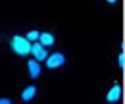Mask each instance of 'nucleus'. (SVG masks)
Instances as JSON below:
<instances>
[{
  "instance_id": "obj_1",
  "label": "nucleus",
  "mask_w": 125,
  "mask_h": 104,
  "mask_svg": "<svg viewBox=\"0 0 125 104\" xmlns=\"http://www.w3.org/2000/svg\"><path fill=\"white\" fill-rule=\"evenodd\" d=\"M12 50L19 54V56H27L29 52H31V43L25 39V37H19L16 35L14 39H12Z\"/></svg>"
},
{
  "instance_id": "obj_2",
  "label": "nucleus",
  "mask_w": 125,
  "mask_h": 104,
  "mask_svg": "<svg viewBox=\"0 0 125 104\" xmlns=\"http://www.w3.org/2000/svg\"><path fill=\"white\" fill-rule=\"evenodd\" d=\"M29 54H33L37 62H42V60H46V56H48L44 46L41 45V43H31V52H29Z\"/></svg>"
},
{
  "instance_id": "obj_3",
  "label": "nucleus",
  "mask_w": 125,
  "mask_h": 104,
  "mask_svg": "<svg viewBox=\"0 0 125 104\" xmlns=\"http://www.w3.org/2000/svg\"><path fill=\"white\" fill-rule=\"evenodd\" d=\"M63 62H65V56L60 54V52H54L52 56H46V68L54 69V68H60Z\"/></svg>"
},
{
  "instance_id": "obj_4",
  "label": "nucleus",
  "mask_w": 125,
  "mask_h": 104,
  "mask_svg": "<svg viewBox=\"0 0 125 104\" xmlns=\"http://www.w3.org/2000/svg\"><path fill=\"white\" fill-rule=\"evenodd\" d=\"M119 98H121V87H119V85H114L108 92V100L110 102H117Z\"/></svg>"
},
{
  "instance_id": "obj_5",
  "label": "nucleus",
  "mask_w": 125,
  "mask_h": 104,
  "mask_svg": "<svg viewBox=\"0 0 125 104\" xmlns=\"http://www.w3.org/2000/svg\"><path fill=\"white\" fill-rule=\"evenodd\" d=\"M39 43L42 46H52L54 45V35L52 33H39Z\"/></svg>"
},
{
  "instance_id": "obj_6",
  "label": "nucleus",
  "mask_w": 125,
  "mask_h": 104,
  "mask_svg": "<svg viewBox=\"0 0 125 104\" xmlns=\"http://www.w3.org/2000/svg\"><path fill=\"white\" fill-rule=\"evenodd\" d=\"M27 68H29V75H31L33 79H37L39 73H41V66H39V62H37V60H29Z\"/></svg>"
},
{
  "instance_id": "obj_7",
  "label": "nucleus",
  "mask_w": 125,
  "mask_h": 104,
  "mask_svg": "<svg viewBox=\"0 0 125 104\" xmlns=\"http://www.w3.org/2000/svg\"><path fill=\"white\" fill-rule=\"evenodd\" d=\"M35 92H37V89H35V87H27V89L23 91V92H21V98H23V100H33V96H35Z\"/></svg>"
},
{
  "instance_id": "obj_8",
  "label": "nucleus",
  "mask_w": 125,
  "mask_h": 104,
  "mask_svg": "<svg viewBox=\"0 0 125 104\" xmlns=\"http://www.w3.org/2000/svg\"><path fill=\"white\" fill-rule=\"evenodd\" d=\"M25 39H27L29 43H37V41H39V33H37V31H29Z\"/></svg>"
},
{
  "instance_id": "obj_9",
  "label": "nucleus",
  "mask_w": 125,
  "mask_h": 104,
  "mask_svg": "<svg viewBox=\"0 0 125 104\" xmlns=\"http://www.w3.org/2000/svg\"><path fill=\"white\" fill-rule=\"evenodd\" d=\"M117 66H119V68H123V66H125V56H123V54L117 56Z\"/></svg>"
},
{
  "instance_id": "obj_10",
  "label": "nucleus",
  "mask_w": 125,
  "mask_h": 104,
  "mask_svg": "<svg viewBox=\"0 0 125 104\" xmlns=\"http://www.w3.org/2000/svg\"><path fill=\"white\" fill-rule=\"evenodd\" d=\"M0 104H12V102H10L8 98H0Z\"/></svg>"
},
{
  "instance_id": "obj_11",
  "label": "nucleus",
  "mask_w": 125,
  "mask_h": 104,
  "mask_svg": "<svg viewBox=\"0 0 125 104\" xmlns=\"http://www.w3.org/2000/svg\"><path fill=\"white\" fill-rule=\"evenodd\" d=\"M108 2H110V4H115V2H117V0H108Z\"/></svg>"
}]
</instances>
